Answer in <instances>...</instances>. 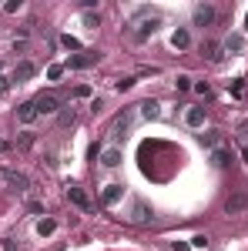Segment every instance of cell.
<instances>
[{
    "mask_svg": "<svg viewBox=\"0 0 248 251\" xmlns=\"http://www.w3.org/2000/svg\"><path fill=\"white\" fill-rule=\"evenodd\" d=\"M0 177H3V184H7L10 191H27V188H30V181H27V174H20V171H10V168H3V171H0Z\"/></svg>",
    "mask_w": 248,
    "mask_h": 251,
    "instance_id": "cell-1",
    "label": "cell"
},
{
    "mask_svg": "<svg viewBox=\"0 0 248 251\" xmlns=\"http://www.w3.org/2000/svg\"><path fill=\"white\" fill-rule=\"evenodd\" d=\"M138 20V30H134V40H148L158 30V24H161V17L154 14V17H134Z\"/></svg>",
    "mask_w": 248,
    "mask_h": 251,
    "instance_id": "cell-2",
    "label": "cell"
},
{
    "mask_svg": "<svg viewBox=\"0 0 248 251\" xmlns=\"http://www.w3.org/2000/svg\"><path fill=\"white\" fill-rule=\"evenodd\" d=\"M67 201H71L74 208H81V211H91V198L81 191L77 184H71V188H67Z\"/></svg>",
    "mask_w": 248,
    "mask_h": 251,
    "instance_id": "cell-3",
    "label": "cell"
},
{
    "mask_svg": "<svg viewBox=\"0 0 248 251\" xmlns=\"http://www.w3.org/2000/svg\"><path fill=\"white\" fill-rule=\"evenodd\" d=\"M131 221H134V225H151V221H154V211L148 208V204H144V201H134Z\"/></svg>",
    "mask_w": 248,
    "mask_h": 251,
    "instance_id": "cell-4",
    "label": "cell"
},
{
    "mask_svg": "<svg viewBox=\"0 0 248 251\" xmlns=\"http://www.w3.org/2000/svg\"><path fill=\"white\" fill-rule=\"evenodd\" d=\"M34 104H37V114H54V111L60 107V100H57L54 94H40Z\"/></svg>",
    "mask_w": 248,
    "mask_h": 251,
    "instance_id": "cell-5",
    "label": "cell"
},
{
    "mask_svg": "<svg viewBox=\"0 0 248 251\" xmlns=\"http://www.w3.org/2000/svg\"><path fill=\"white\" fill-rule=\"evenodd\" d=\"M211 20H215V7H211V3L194 7V27H208Z\"/></svg>",
    "mask_w": 248,
    "mask_h": 251,
    "instance_id": "cell-6",
    "label": "cell"
},
{
    "mask_svg": "<svg viewBox=\"0 0 248 251\" xmlns=\"http://www.w3.org/2000/svg\"><path fill=\"white\" fill-rule=\"evenodd\" d=\"M171 47H174V50H188V47H191V34L185 30V27H178V30L171 34Z\"/></svg>",
    "mask_w": 248,
    "mask_h": 251,
    "instance_id": "cell-7",
    "label": "cell"
},
{
    "mask_svg": "<svg viewBox=\"0 0 248 251\" xmlns=\"http://www.w3.org/2000/svg\"><path fill=\"white\" fill-rule=\"evenodd\" d=\"M17 117L20 121H24V124H30V121H37V104H34V100H27V104H20L17 107Z\"/></svg>",
    "mask_w": 248,
    "mask_h": 251,
    "instance_id": "cell-8",
    "label": "cell"
},
{
    "mask_svg": "<svg viewBox=\"0 0 248 251\" xmlns=\"http://www.w3.org/2000/svg\"><path fill=\"white\" fill-rule=\"evenodd\" d=\"M101 164L104 168H117L121 164V148H104L101 151Z\"/></svg>",
    "mask_w": 248,
    "mask_h": 251,
    "instance_id": "cell-9",
    "label": "cell"
},
{
    "mask_svg": "<svg viewBox=\"0 0 248 251\" xmlns=\"http://www.w3.org/2000/svg\"><path fill=\"white\" fill-rule=\"evenodd\" d=\"M121 194H124V184H108L104 194H101V201H104V204H117V201H121Z\"/></svg>",
    "mask_w": 248,
    "mask_h": 251,
    "instance_id": "cell-10",
    "label": "cell"
},
{
    "mask_svg": "<svg viewBox=\"0 0 248 251\" xmlns=\"http://www.w3.org/2000/svg\"><path fill=\"white\" fill-rule=\"evenodd\" d=\"M34 74H37V67H34L30 60H20V64H17V74H14V77H17V84H24V80H30Z\"/></svg>",
    "mask_w": 248,
    "mask_h": 251,
    "instance_id": "cell-11",
    "label": "cell"
},
{
    "mask_svg": "<svg viewBox=\"0 0 248 251\" xmlns=\"http://www.w3.org/2000/svg\"><path fill=\"white\" fill-rule=\"evenodd\" d=\"M185 124H188V127H201V124H205V111H201V107H188Z\"/></svg>",
    "mask_w": 248,
    "mask_h": 251,
    "instance_id": "cell-12",
    "label": "cell"
},
{
    "mask_svg": "<svg viewBox=\"0 0 248 251\" xmlns=\"http://www.w3.org/2000/svg\"><path fill=\"white\" fill-rule=\"evenodd\" d=\"M94 60H97V54H77V57H71V60H67V67L81 71V67H91Z\"/></svg>",
    "mask_w": 248,
    "mask_h": 251,
    "instance_id": "cell-13",
    "label": "cell"
},
{
    "mask_svg": "<svg viewBox=\"0 0 248 251\" xmlns=\"http://www.w3.org/2000/svg\"><path fill=\"white\" fill-rule=\"evenodd\" d=\"M225 50H228V54H238V50H245V37H242V34H231V37L225 40Z\"/></svg>",
    "mask_w": 248,
    "mask_h": 251,
    "instance_id": "cell-14",
    "label": "cell"
},
{
    "mask_svg": "<svg viewBox=\"0 0 248 251\" xmlns=\"http://www.w3.org/2000/svg\"><path fill=\"white\" fill-rule=\"evenodd\" d=\"M128 127H131V114H117L114 117V137H124Z\"/></svg>",
    "mask_w": 248,
    "mask_h": 251,
    "instance_id": "cell-15",
    "label": "cell"
},
{
    "mask_svg": "<svg viewBox=\"0 0 248 251\" xmlns=\"http://www.w3.org/2000/svg\"><path fill=\"white\" fill-rule=\"evenodd\" d=\"M211 161H215L218 168H228V164H231V151H225V148H215V154H211Z\"/></svg>",
    "mask_w": 248,
    "mask_h": 251,
    "instance_id": "cell-16",
    "label": "cell"
},
{
    "mask_svg": "<svg viewBox=\"0 0 248 251\" xmlns=\"http://www.w3.org/2000/svg\"><path fill=\"white\" fill-rule=\"evenodd\" d=\"M248 204V194H238V198H228V204H225V211L228 214H235V211H242Z\"/></svg>",
    "mask_w": 248,
    "mask_h": 251,
    "instance_id": "cell-17",
    "label": "cell"
},
{
    "mask_svg": "<svg viewBox=\"0 0 248 251\" xmlns=\"http://www.w3.org/2000/svg\"><path fill=\"white\" fill-rule=\"evenodd\" d=\"M57 231V221H51V218H44V221H37V234L40 238H47V234Z\"/></svg>",
    "mask_w": 248,
    "mask_h": 251,
    "instance_id": "cell-18",
    "label": "cell"
},
{
    "mask_svg": "<svg viewBox=\"0 0 248 251\" xmlns=\"http://www.w3.org/2000/svg\"><path fill=\"white\" fill-rule=\"evenodd\" d=\"M74 107H64V111H60V114H57V124H60V127H71V124H74Z\"/></svg>",
    "mask_w": 248,
    "mask_h": 251,
    "instance_id": "cell-19",
    "label": "cell"
},
{
    "mask_svg": "<svg viewBox=\"0 0 248 251\" xmlns=\"http://www.w3.org/2000/svg\"><path fill=\"white\" fill-rule=\"evenodd\" d=\"M141 114L148 117V121H154V117L161 114V107H158V104H154V100H144V104H141Z\"/></svg>",
    "mask_w": 248,
    "mask_h": 251,
    "instance_id": "cell-20",
    "label": "cell"
},
{
    "mask_svg": "<svg viewBox=\"0 0 248 251\" xmlns=\"http://www.w3.org/2000/svg\"><path fill=\"white\" fill-rule=\"evenodd\" d=\"M205 57L208 60H221V47H218V44H205Z\"/></svg>",
    "mask_w": 248,
    "mask_h": 251,
    "instance_id": "cell-21",
    "label": "cell"
},
{
    "mask_svg": "<svg viewBox=\"0 0 248 251\" xmlns=\"http://www.w3.org/2000/svg\"><path fill=\"white\" fill-rule=\"evenodd\" d=\"M218 131H205V134H201V144H208V148H215V144H218Z\"/></svg>",
    "mask_w": 248,
    "mask_h": 251,
    "instance_id": "cell-22",
    "label": "cell"
},
{
    "mask_svg": "<svg viewBox=\"0 0 248 251\" xmlns=\"http://www.w3.org/2000/svg\"><path fill=\"white\" fill-rule=\"evenodd\" d=\"M60 44H64L67 50H81V44H77V40L71 37V34H64V37H60Z\"/></svg>",
    "mask_w": 248,
    "mask_h": 251,
    "instance_id": "cell-23",
    "label": "cell"
},
{
    "mask_svg": "<svg viewBox=\"0 0 248 251\" xmlns=\"http://www.w3.org/2000/svg\"><path fill=\"white\" fill-rule=\"evenodd\" d=\"M114 87H117V91H131V87H134V77H121Z\"/></svg>",
    "mask_w": 248,
    "mask_h": 251,
    "instance_id": "cell-24",
    "label": "cell"
},
{
    "mask_svg": "<svg viewBox=\"0 0 248 251\" xmlns=\"http://www.w3.org/2000/svg\"><path fill=\"white\" fill-rule=\"evenodd\" d=\"M84 24H87L91 30H97V14H91V10H87V14H84Z\"/></svg>",
    "mask_w": 248,
    "mask_h": 251,
    "instance_id": "cell-25",
    "label": "cell"
},
{
    "mask_svg": "<svg viewBox=\"0 0 248 251\" xmlns=\"http://www.w3.org/2000/svg\"><path fill=\"white\" fill-rule=\"evenodd\" d=\"M60 74H64V67H60V64H54V67H51V71H47V77H51V80H57Z\"/></svg>",
    "mask_w": 248,
    "mask_h": 251,
    "instance_id": "cell-26",
    "label": "cell"
},
{
    "mask_svg": "<svg viewBox=\"0 0 248 251\" xmlns=\"http://www.w3.org/2000/svg\"><path fill=\"white\" fill-rule=\"evenodd\" d=\"M191 245H194V248H208V238H205V234H198V238H191Z\"/></svg>",
    "mask_w": 248,
    "mask_h": 251,
    "instance_id": "cell-27",
    "label": "cell"
},
{
    "mask_svg": "<svg viewBox=\"0 0 248 251\" xmlns=\"http://www.w3.org/2000/svg\"><path fill=\"white\" fill-rule=\"evenodd\" d=\"M3 10H7V14H17V10H20V0H10V3H3Z\"/></svg>",
    "mask_w": 248,
    "mask_h": 251,
    "instance_id": "cell-28",
    "label": "cell"
},
{
    "mask_svg": "<svg viewBox=\"0 0 248 251\" xmlns=\"http://www.w3.org/2000/svg\"><path fill=\"white\" fill-rule=\"evenodd\" d=\"M174 84H178V91H188V87H191V77H178Z\"/></svg>",
    "mask_w": 248,
    "mask_h": 251,
    "instance_id": "cell-29",
    "label": "cell"
},
{
    "mask_svg": "<svg viewBox=\"0 0 248 251\" xmlns=\"http://www.w3.org/2000/svg\"><path fill=\"white\" fill-rule=\"evenodd\" d=\"M0 94H7V77H0Z\"/></svg>",
    "mask_w": 248,
    "mask_h": 251,
    "instance_id": "cell-30",
    "label": "cell"
},
{
    "mask_svg": "<svg viewBox=\"0 0 248 251\" xmlns=\"http://www.w3.org/2000/svg\"><path fill=\"white\" fill-rule=\"evenodd\" d=\"M245 30H248V14H245Z\"/></svg>",
    "mask_w": 248,
    "mask_h": 251,
    "instance_id": "cell-31",
    "label": "cell"
}]
</instances>
